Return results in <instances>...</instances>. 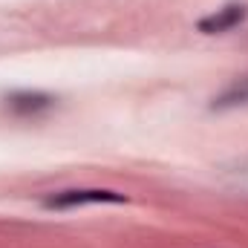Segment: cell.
<instances>
[{
	"label": "cell",
	"mask_w": 248,
	"mask_h": 248,
	"mask_svg": "<svg viewBox=\"0 0 248 248\" xmlns=\"http://www.w3.org/2000/svg\"><path fill=\"white\" fill-rule=\"evenodd\" d=\"M246 17H248V9L243 3H228V6H222V9H217L214 15L202 17V20L196 23V29H199L202 35H219V32H228V29L240 26Z\"/></svg>",
	"instance_id": "2"
},
{
	"label": "cell",
	"mask_w": 248,
	"mask_h": 248,
	"mask_svg": "<svg viewBox=\"0 0 248 248\" xmlns=\"http://www.w3.org/2000/svg\"><path fill=\"white\" fill-rule=\"evenodd\" d=\"M248 104V75L234 81L231 87H225L217 98H214V110H234V107H246Z\"/></svg>",
	"instance_id": "4"
},
{
	"label": "cell",
	"mask_w": 248,
	"mask_h": 248,
	"mask_svg": "<svg viewBox=\"0 0 248 248\" xmlns=\"http://www.w3.org/2000/svg\"><path fill=\"white\" fill-rule=\"evenodd\" d=\"M6 104H9V110H12V113H17V116H38V113L49 110V107L55 104V98H52V95H46V93L23 90V93H12V95L6 98Z\"/></svg>",
	"instance_id": "3"
},
{
	"label": "cell",
	"mask_w": 248,
	"mask_h": 248,
	"mask_svg": "<svg viewBox=\"0 0 248 248\" xmlns=\"http://www.w3.org/2000/svg\"><path fill=\"white\" fill-rule=\"evenodd\" d=\"M127 193L107 190V187H72V190H58L44 199V208L49 211H72L84 205H124Z\"/></svg>",
	"instance_id": "1"
}]
</instances>
